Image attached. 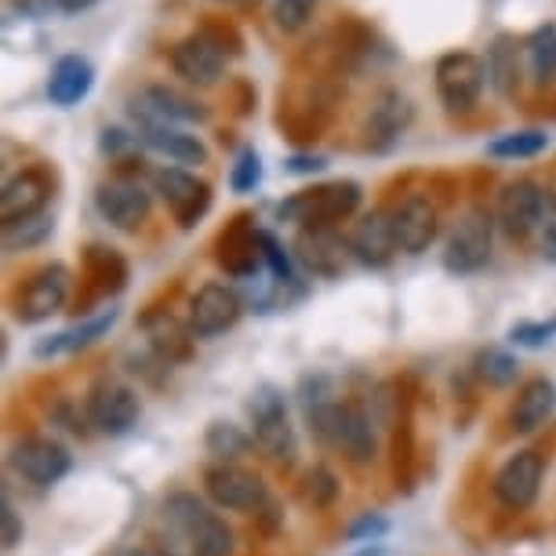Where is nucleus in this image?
<instances>
[{
  "label": "nucleus",
  "instance_id": "nucleus-17",
  "mask_svg": "<svg viewBox=\"0 0 556 556\" xmlns=\"http://www.w3.org/2000/svg\"><path fill=\"white\" fill-rule=\"evenodd\" d=\"M240 313H244V299L237 295V288L212 280L190 299V331L197 339H215L233 328Z\"/></svg>",
  "mask_w": 556,
  "mask_h": 556
},
{
  "label": "nucleus",
  "instance_id": "nucleus-15",
  "mask_svg": "<svg viewBox=\"0 0 556 556\" xmlns=\"http://www.w3.org/2000/svg\"><path fill=\"white\" fill-rule=\"evenodd\" d=\"M131 113L139 124H164V128H178V124H204L212 110L182 91L167 88V84H146L139 96L131 99Z\"/></svg>",
  "mask_w": 556,
  "mask_h": 556
},
{
  "label": "nucleus",
  "instance_id": "nucleus-32",
  "mask_svg": "<svg viewBox=\"0 0 556 556\" xmlns=\"http://www.w3.org/2000/svg\"><path fill=\"white\" fill-rule=\"evenodd\" d=\"M523 66H528L534 84H553L556 80V23L534 26L523 37Z\"/></svg>",
  "mask_w": 556,
  "mask_h": 556
},
{
  "label": "nucleus",
  "instance_id": "nucleus-6",
  "mask_svg": "<svg viewBox=\"0 0 556 556\" xmlns=\"http://www.w3.org/2000/svg\"><path fill=\"white\" fill-rule=\"evenodd\" d=\"M96 207L113 229H121V233H139L153 212V186H146L142 178H135V175H113L106 182H99Z\"/></svg>",
  "mask_w": 556,
  "mask_h": 556
},
{
  "label": "nucleus",
  "instance_id": "nucleus-2",
  "mask_svg": "<svg viewBox=\"0 0 556 556\" xmlns=\"http://www.w3.org/2000/svg\"><path fill=\"white\" fill-rule=\"evenodd\" d=\"M364 190L353 178H334V182L309 186V190L291 193L288 201L277 204L280 223H299L302 229H317V226H334L345 223L361 212Z\"/></svg>",
  "mask_w": 556,
  "mask_h": 556
},
{
  "label": "nucleus",
  "instance_id": "nucleus-3",
  "mask_svg": "<svg viewBox=\"0 0 556 556\" xmlns=\"http://www.w3.org/2000/svg\"><path fill=\"white\" fill-rule=\"evenodd\" d=\"M248 415H251V437H255V447L262 455L280 469L295 466L299 437H295V426L288 422L285 393L269 382L255 386V393L248 396Z\"/></svg>",
  "mask_w": 556,
  "mask_h": 556
},
{
  "label": "nucleus",
  "instance_id": "nucleus-14",
  "mask_svg": "<svg viewBox=\"0 0 556 556\" xmlns=\"http://www.w3.org/2000/svg\"><path fill=\"white\" fill-rule=\"evenodd\" d=\"M415 121V102L396 88H382L379 96L371 99L364 117V146L375 153L393 150L396 142L404 139V131L412 128Z\"/></svg>",
  "mask_w": 556,
  "mask_h": 556
},
{
  "label": "nucleus",
  "instance_id": "nucleus-39",
  "mask_svg": "<svg viewBox=\"0 0 556 556\" xmlns=\"http://www.w3.org/2000/svg\"><path fill=\"white\" fill-rule=\"evenodd\" d=\"M317 12V0H273V23L280 34H299Z\"/></svg>",
  "mask_w": 556,
  "mask_h": 556
},
{
  "label": "nucleus",
  "instance_id": "nucleus-41",
  "mask_svg": "<svg viewBox=\"0 0 556 556\" xmlns=\"http://www.w3.org/2000/svg\"><path fill=\"white\" fill-rule=\"evenodd\" d=\"M262 262H266V269L273 273L277 285H295V266H291L285 244L273 233H266V229H262Z\"/></svg>",
  "mask_w": 556,
  "mask_h": 556
},
{
  "label": "nucleus",
  "instance_id": "nucleus-21",
  "mask_svg": "<svg viewBox=\"0 0 556 556\" xmlns=\"http://www.w3.org/2000/svg\"><path fill=\"white\" fill-rule=\"evenodd\" d=\"M51 190H55V178H51L48 167H26V172L8 178L4 197H0V215H4V226L18 223V218L48 212Z\"/></svg>",
  "mask_w": 556,
  "mask_h": 556
},
{
  "label": "nucleus",
  "instance_id": "nucleus-40",
  "mask_svg": "<svg viewBox=\"0 0 556 556\" xmlns=\"http://www.w3.org/2000/svg\"><path fill=\"white\" fill-rule=\"evenodd\" d=\"M556 339V317L549 320H520L509 328V342L520 345V350H542Z\"/></svg>",
  "mask_w": 556,
  "mask_h": 556
},
{
  "label": "nucleus",
  "instance_id": "nucleus-10",
  "mask_svg": "<svg viewBox=\"0 0 556 556\" xmlns=\"http://www.w3.org/2000/svg\"><path fill=\"white\" fill-rule=\"evenodd\" d=\"M84 412H88V422L96 426L102 437H124V433H131V429L139 426L142 401H139V393H135L128 382L99 379L88 390Z\"/></svg>",
  "mask_w": 556,
  "mask_h": 556
},
{
  "label": "nucleus",
  "instance_id": "nucleus-49",
  "mask_svg": "<svg viewBox=\"0 0 556 556\" xmlns=\"http://www.w3.org/2000/svg\"><path fill=\"white\" fill-rule=\"evenodd\" d=\"M99 0H55V8L62 15H80V12H88V8H96Z\"/></svg>",
  "mask_w": 556,
  "mask_h": 556
},
{
  "label": "nucleus",
  "instance_id": "nucleus-30",
  "mask_svg": "<svg viewBox=\"0 0 556 556\" xmlns=\"http://www.w3.org/2000/svg\"><path fill=\"white\" fill-rule=\"evenodd\" d=\"M142 328L150 334V345L161 353L164 364H178V361H190L193 353V339L197 334L190 328H182L167 309H153L142 317Z\"/></svg>",
  "mask_w": 556,
  "mask_h": 556
},
{
  "label": "nucleus",
  "instance_id": "nucleus-44",
  "mask_svg": "<svg viewBox=\"0 0 556 556\" xmlns=\"http://www.w3.org/2000/svg\"><path fill=\"white\" fill-rule=\"evenodd\" d=\"M135 142H139V135H128L124 128H106V131H102V153H110V156H124Z\"/></svg>",
  "mask_w": 556,
  "mask_h": 556
},
{
  "label": "nucleus",
  "instance_id": "nucleus-29",
  "mask_svg": "<svg viewBox=\"0 0 556 556\" xmlns=\"http://www.w3.org/2000/svg\"><path fill=\"white\" fill-rule=\"evenodd\" d=\"M345 255H350V244H342L334 226H317L299 233V258L306 262L313 277H339Z\"/></svg>",
  "mask_w": 556,
  "mask_h": 556
},
{
  "label": "nucleus",
  "instance_id": "nucleus-1",
  "mask_svg": "<svg viewBox=\"0 0 556 556\" xmlns=\"http://www.w3.org/2000/svg\"><path fill=\"white\" fill-rule=\"evenodd\" d=\"M164 517L182 534V542L190 545L193 556H233L237 549L233 528H229L204 498H197L193 491H175V495H167Z\"/></svg>",
  "mask_w": 556,
  "mask_h": 556
},
{
  "label": "nucleus",
  "instance_id": "nucleus-28",
  "mask_svg": "<svg viewBox=\"0 0 556 556\" xmlns=\"http://www.w3.org/2000/svg\"><path fill=\"white\" fill-rule=\"evenodd\" d=\"M553 412H556V382L539 375V379H528L520 386L517 401L509 407V426L517 433H539L553 418Z\"/></svg>",
  "mask_w": 556,
  "mask_h": 556
},
{
  "label": "nucleus",
  "instance_id": "nucleus-12",
  "mask_svg": "<svg viewBox=\"0 0 556 556\" xmlns=\"http://www.w3.org/2000/svg\"><path fill=\"white\" fill-rule=\"evenodd\" d=\"M8 462H12L15 477H23L26 484H34V488L59 484V480L73 469V455L55 437H23L12 447Z\"/></svg>",
  "mask_w": 556,
  "mask_h": 556
},
{
  "label": "nucleus",
  "instance_id": "nucleus-9",
  "mask_svg": "<svg viewBox=\"0 0 556 556\" xmlns=\"http://www.w3.org/2000/svg\"><path fill=\"white\" fill-rule=\"evenodd\" d=\"M204 491L218 509L229 513H262L269 506L266 480L237 462H215L204 473Z\"/></svg>",
  "mask_w": 556,
  "mask_h": 556
},
{
  "label": "nucleus",
  "instance_id": "nucleus-46",
  "mask_svg": "<svg viewBox=\"0 0 556 556\" xmlns=\"http://www.w3.org/2000/svg\"><path fill=\"white\" fill-rule=\"evenodd\" d=\"M285 167L291 175H320L324 167H328V161H324L320 153H291Z\"/></svg>",
  "mask_w": 556,
  "mask_h": 556
},
{
  "label": "nucleus",
  "instance_id": "nucleus-23",
  "mask_svg": "<svg viewBox=\"0 0 556 556\" xmlns=\"http://www.w3.org/2000/svg\"><path fill=\"white\" fill-rule=\"evenodd\" d=\"M121 309H99L96 317H84L80 324H73L66 331H55V334H45V339L34 342V356L37 361H55V356H66V353H84L91 350L102 334H110V328L117 324Z\"/></svg>",
  "mask_w": 556,
  "mask_h": 556
},
{
  "label": "nucleus",
  "instance_id": "nucleus-48",
  "mask_svg": "<svg viewBox=\"0 0 556 556\" xmlns=\"http://www.w3.org/2000/svg\"><path fill=\"white\" fill-rule=\"evenodd\" d=\"M18 8H23V15H34V18H45L51 12H59L55 0H18Z\"/></svg>",
  "mask_w": 556,
  "mask_h": 556
},
{
  "label": "nucleus",
  "instance_id": "nucleus-13",
  "mask_svg": "<svg viewBox=\"0 0 556 556\" xmlns=\"http://www.w3.org/2000/svg\"><path fill=\"white\" fill-rule=\"evenodd\" d=\"M226 62H229V51L218 45L204 26L186 34L172 48L175 77H182L186 84H193V88H212V84H218V77L226 73Z\"/></svg>",
  "mask_w": 556,
  "mask_h": 556
},
{
  "label": "nucleus",
  "instance_id": "nucleus-24",
  "mask_svg": "<svg viewBox=\"0 0 556 556\" xmlns=\"http://www.w3.org/2000/svg\"><path fill=\"white\" fill-rule=\"evenodd\" d=\"M299 404L302 415H306L309 433H317L324 444H334V426H339L342 401L334 396L328 375H306L299 386Z\"/></svg>",
  "mask_w": 556,
  "mask_h": 556
},
{
  "label": "nucleus",
  "instance_id": "nucleus-19",
  "mask_svg": "<svg viewBox=\"0 0 556 556\" xmlns=\"http://www.w3.org/2000/svg\"><path fill=\"white\" fill-rule=\"evenodd\" d=\"M350 255L361 262V266H371V269H382L390 266L396 248V229H393V212L386 207H371L367 215L356 218L353 233H350Z\"/></svg>",
  "mask_w": 556,
  "mask_h": 556
},
{
  "label": "nucleus",
  "instance_id": "nucleus-45",
  "mask_svg": "<svg viewBox=\"0 0 556 556\" xmlns=\"http://www.w3.org/2000/svg\"><path fill=\"white\" fill-rule=\"evenodd\" d=\"M0 520H4V549H15V545L23 542L26 528H23V517H18L8 498H4V513H0Z\"/></svg>",
  "mask_w": 556,
  "mask_h": 556
},
{
  "label": "nucleus",
  "instance_id": "nucleus-7",
  "mask_svg": "<svg viewBox=\"0 0 556 556\" xmlns=\"http://www.w3.org/2000/svg\"><path fill=\"white\" fill-rule=\"evenodd\" d=\"M153 193H161V201L172 207L175 223L182 229H193L201 218L212 212V186L204 178H197L190 167H156L150 175Z\"/></svg>",
  "mask_w": 556,
  "mask_h": 556
},
{
  "label": "nucleus",
  "instance_id": "nucleus-25",
  "mask_svg": "<svg viewBox=\"0 0 556 556\" xmlns=\"http://www.w3.org/2000/svg\"><path fill=\"white\" fill-rule=\"evenodd\" d=\"M484 70H488V88L498 99H517L523 70H528L523 66V40H517L513 34H498L484 55Z\"/></svg>",
  "mask_w": 556,
  "mask_h": 556
},
{
  "label": "nucleus",
  "instance_id": "nucleus-11",
  "mask_svg": "<svg viewBox=\"0 0 556 556\" xmlns=\"http://www.w3.org/2000/svg\"><path fill=\"white\" fill-rule=\"evenodd\" d=\"M549 212V193L534 178H517L498 193L495 204V226L509 240H528L542 229V218Z\"/></svg>",
  "mask_w": 556,
  "mask_h": 556
},
{
  "label": "nucleus",
  "instance_id": "nucleus-35",
  "mask_svg": "<svg viewBox=\"0 0 556 556\" xmlns=\"http://www.w3.org/2000/svg\"><path fill=\"white\" fill-rule=\"evenodd\" d=\"M255 444V437H248L244 429L233 422H212L204 433V447L215 462H240Z\"/></svg>",
  "mask_w": 556,
  "mask_h": 556
},
{
  "label": "nucleus",
  "instance_id": "nucleus-43",
  "mask_svg": "<svg viewBox=\"0 0 556 556\" xmlns=\"http://www.w3.org/2000/svg\"><path fill=\"white\" fill-rule=\"evenodd\" d=\"M539 255L556 266V201L553 197H549V212H545L542 229H539Z\"/></svg>",
  "mask_w": 556,
  "mask_h": 556
},
{
  "label": "nucleus",
  "instance_id": "nucleus-50",
  "mask_svg": "<svg viewBox=\"0 0 556 556\" xmlns=\"http://www.w3.org/2000/svg\"><path fill=\"white\" fill-rule=\"evenodd\" d=\"M353 556H386L382 545H364V549H356Z\"/></svg>",
  "mask_w": 556,
  "mask_h": 556
},
{
  "label": "nucleus",
  "instance_id": "nucleus-20",
  "mask_svg": "<svg viewBox=\"0 0 556 556\" xmlns=\"http://www.w3.org/2000/svg\"><path fill=\"white\" fill-rule=\"evenodd\" d=\"M393 229H396V248H401L404 255H422L440 237L437 204L422 193L404 197V201L393 207Z\"/></svg>",
  "mask_w": 556,
  "mask_h": 556
},
{
  "label": "nucleus",
  "instance_id": "nucleus-47",
  "mask_svg": "<svg viewBox=\"0 0 556 556\" xmlns=\"http://www.w3.org/2000/svg\"><path fill=\"white\" fill-rule=\"evenodd\" d=\"M128 556H178L167 542H156V539H146V542H135Z\"/></svg>",
  "mask_w": 556,
  "mask_h": 556
},
{
  "label": "nucleus",
  "instance_id": "nucleus-26",
  "mask_svg": "<svg viewBox=\"0 0 556 556\" xmlns=\"http://www.w3.org/2000/svg\"><path fill=\"white\" fill-rule=\"evenodd\" d=\"M91 88H96V62L88 55H62L55 66H51V77H48L51 106H59V110L77 106V102L91 96Z\"/></svg>",
  "mask_w": 556,
  "mask_h": 556
},
{
  "label": "nucleus",
  "instance_id": "nucleus-31",
  "mask_svg": "<svg viewBox=\"0 0 556 556\" xmlns=\"http://www.w3.org/2000/svg\"><path fill=\"white\" fill-rule=\"evenodd\" d=\"M84 280H88L91 295H117L128 285V262H124L121 251L91 244L84 248Z\"/></svg>",
  "mask_w": 556,
  "mask_h": 556
},
{
  "label": "nucleus",
  "instance_id": "nucleus-22",
  "mask_svg": "<svg viewBox=\"0 0 556 556\" xmlns=\"http://www.w3.org/2000/svg\"><path fill=\"white\" fill-rule=\"evenodd\" d=\"M334 447H339L353 466H367V462L379 458V433H375V418L364 404L342 401L339 426H334Z\"/></svg>",
  "mask_w": 556,
  "mask_h": 556
},
{
  "label": "nucleus",
  "instance_id": "nucleus-4",
  "mask_svg": "<svg viewBox=\"0 0 556 556\" xmlns=\"http://www.w3.org/2000/svg\"><path fill=\"white\" fill-rule=\"evenodd\" d=\"M433 80H437L440 106L455 113V117H466V113H473L480 106V96H484V84H488L484 59L473 55V51H447V55L437 59Z\"/></svg>",
  "mask_w": 556,
  "mask_h": 556
},
{
  "label": "nucleus",
  "instance_id": "nucleus-16",
  "mask_svg": "<svg viewBox=\"0 0 556 556\" xmlns=\"http://www.w3.org/2000/svg\"><path fill=\"white\" fill-rule=\"evenodd\" d=\"M542 477H545V458L539 451H517L502 462V469L495 473V498L513 513H523L534 506L542 491Z\"/></svg>",
  "mask_w": 556,
  "mask_h": 556
},
{
  "label": "nucleus",
  "instance_id": "nucleus-27",
  "mask_svg": "<svg viewBox=\"0 0 556 556\" xmlns=\"http://www.w3.org/2000/svg\"><path fill=\"white\" fill-rule=\"evenodd\" d=\"M139 142L146 150L161 153L172 167H201L207 164V146L197 135L182 128H164V124H139Z\"/></svg>",
  "mask_w": 556,
  "mask_h": 556
},
{
  "label": "nucleus",
  "instance_id": "nucleus-38",
  "mask_svg": "<svg viewBox=\"0 0 556 556\" xmlns=\"http://www.w3.org/2000/svg\"><path fill=\"white\" fill-rule=\"evenodd\" d=\"M302 498H306L313 509H328L331 502L339 498V477H334L328 466L306 469V477H302Z\"/></svg>",
  "mask_w": 556,
  "mask_h": 556
},
{
  "label": "nucleus",
  "instance_id": "nucleus-33",
  "mask_svg": "<svg viewBox=\"0 0 556 556\" xmlns=\"http://www.w3.org/2000/svg\"><path fill=\"white\" fill-rule=\"evenodd\" d=\"M545 150H549V135L539 128L506 131L488 142L491 161H534V156H542Z\"/></svg>",
  "mask_w": 556,
  "mask_h": 556
},
{
  "label": "nucleus",
  "instance_id": "nucleus-42",
  "mask_svg": "<svg viewBox=\"0 0 556 556\" xmlns=\"http://www.w3.org/2000/svg\"><path fill=\"white\" fill-rule=\"evenodd\" d=\"M386 534H390V520H386L382 513H361V517L350 523L345 539H350V542H371V545H379Z\"/></svg>",
  "mask_w": 556,
  "mask_h": 556
},
{
  "label": "nucleus",
  "instance_id": "nucleus-34",
  "mask_svg": "<svg viewBox=\"0 0 556 556\" xmlns=\"http://www.w3.org/2000/svg\"><path fill=\"white\" fill-rule=\"evenodd\" d=\"M51 233H55V215H51V212L18 218V223L4 226V251H8V255H18V251H34V248L45 244Z\"/></svg>",
  "mask_w": 556,
  "mask_h": 556
},
{
  "label": "nucleus",
  "instance_id": "nucleus-8",
  "mask_svg": "<svg viewBox=\"0 0 556 556\" xmlns=\"http://www.w3.org/2000/svg\"><path fill=\"white\" fill-rule=\"evenodd\" d=\"M73 291V273L62 266V262H51V266H40L37 273H29L26 285L18 288L15 295V320L18 324H40L51 320L55 313L70 302Z\"/></svg>",
  "mask_w": 556,
  "mask_h": 556
},
{
  "label": "nucleus",
  "instance_id": "nucleus-37",
  "mask_svg": "<svg viewBox=\"0 0 556 556\" xmlns=\"http://www.w3.org/2000/svg\"><path fill=\"white\" fill-rule=\"evenodd\" d=\"M262 186V156L255 146H240L233 156V167H229V190L233 193H255Z\"/></svg>",
  "mask_w": 556,
  "mask_h": 556
},
{
  "label": "nucleus",
  "instance_id": "nucleus-36",
  "mask_svg": "<svg viewBox=\"0 0 556 556\" xmlns=\"http://www.w3.org/2000/svg\"><path fill=\"white\" fill-rule=\"evenodd\" d=\"M477 379L488 382L491 390H509L513 382L520 379V361L506 350H498V345H488V350L477 353Z\"/></svg>",
  "mask_w": 556,
  "mask_h": 556
},
{
  "label": "nucleus",
  "instance_id": "nucleus-5",
  "mask_svg": "<svg viewBox=\"0 0 556 556\" xmlns=\"http://www.w3.org/2000/svg\"><path fill=\"white\" fill-rule=\"evenodd\" d=\"M491 244H495V218L484 207H469L444 244V269L455 277H473L491 262Z\"/></svg>",
  "mask_w": 556,
  "mask_h": 556
},
{
  "label": "nucleus",
  "instance_id": "nucleus-18",
  "mask_svg": "<svg viewBox=\"0 0 556 556\" xmlns=\"http://www.w3.org/2000/svg\"><path fill=\"white\" fill-rule=\"evenodd\" d=\"M215 262L237 280L255 277L262 262V229L255 226V218L237 215L233 223H226V229L215 240Z\"/></svg>",
  "mask_w": 556,
  "mask_h": 556
}]
</instances>
